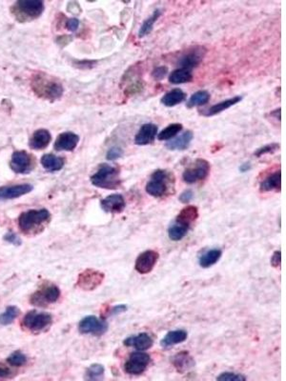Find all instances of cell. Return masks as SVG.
<instances>
[{
  "label": "cell",
  "instance_id": "cell-29",
  "mask_svg": "<svg viewBox=\"0 0 286 381\" xmlns=\"http://www.w3.org/2000/svg\"><path fill=\"white\" fill-rule=\"evenodd\" d=\"M169 82L172 84H184L193 80V74L191 71L186 69H176L169 74Z\"/></svg>",
  "mask_w": 286,
  "mask_h": 381
},
{
  "label": "cell",
  "instance_id": "cell-38",
  "mask_svg": "<svg viewBox=\"0 0 286 381\" xmlns=\"http://www.w3.org/2000/svg\"><path fill=\"white\" fill-rule=\"evenodd\" d=\"M246 377L244 375L233 372H224L217 377V380L219 381H244Z\"/></svg>",
  "mask_w": 286,
  "mask_h": 381
},
{
  "label": "cell",
  "instance_id": "cell-40",
  "mask_svg": "<svg viewBox=\"0 0 286 381\" xmlns=\"http://www.w3.org/2000/svg\"><path fill=\"white\" fill-rule=\"evenodd\" d=\"M122 155H123V151L120 147H118V146L112 147L111 149H109L107 151V160H111V161L117 160V159L121 158Z\"/></svg>",
  "mask_w": 286,
  "mask_h": 381
},
{
  "label": "cell",
  "instance_id": "cell-16",
  "mask_svg": "<svg viewBox=\"0 0 286 381\" xmlns=\"http://www.w3.org/2000/svg\"><path fill=\"white\" fill-rule=\"evenodd\" d=\"M158 126L153 123L143 124L135 137V144L139 146L151 144L158 135Z\"/></svg>",
  "mask_w": 286,
  "mask_h": 381
},
{
  "label": "cell",
  "instance_id": "cell-30",
  "mask_svg": "<svg viewBox=\"0 0 286 381\" xmlns=\"http://www.w3.org/2000/svg\"><path fill=\"white\" fill-rule=\"evenodd\" d=\"M199 217V209L196 206H187L184 209L180 211L179 216L177 217V220L182 223L191 226L194 221L197 220Z\"/></svg>",
  "mask_w": 286,
  "mask_h": 381
},
{
  "label": "cell",
  "instance_id": "cell-19",
  "mask_svg": "<svg viewBox=\"0 0 286 381\" xmlns=\"http://www.w3.org/2000/svg\"><path fill=\"white\" fill-rule=\"evenodd\" d=\"M33 187L30 184L13 185V186H5L0 188V200L13 199L17 197H22L28 193L32 192Z\"/></svg>",
  "mask_w": 286,
  "mask_h": 381
},
{
  "label": "cell",
  "instance_id": "cell-50",
  "mask_svg": "<svg viewBox=\"0 0 286 381\" xmlns=\"http://www.w3.org/2000/svg\"><path fill=\"white\" fill-rule=\"evenodd\" d=\"M250 169H251V164L249 162H246V163L241 165L240 167V171L241 173H245V172L249 171Z\"/></svg>",
  "mask_w": 286,
  "mask_h": 381
},
{
  "label": "cell",
  "instance_id": "cell-34",
  "mask_svg": "<svg viewBox=\"0 0 286 381\" xmlns=\"http://www.w3.org/2000/svg\"><path fill=\"white\" fill-rule=\"evenodd\" d=\"M210 100V93L207 91H199L195 92L193 96L188 99L187 101V108H193V107H200L207 104Z\"/></svg>",
  "mask_w": 286,
  "mask_h": 381
},
{
  "label": "cell",
  "instance_id": "cell-14",
  "mask_svg": "<svg viewBox=\"0 0 286 381\" xmlns=\"http://www.w3.org/2000/svg\"><path fill=\"white\" fill-rule=\"evenodd\" d=\"M32 157L25 151H14L12 156L10 167L16 174H28L33 169Z\"/></svg>",
  "mask_w": 286,
  "mask_h": 381
},
{
  "label": "cell",
  "instance_id": "cell-23",
  "mask_svg": "<svg viewBox=\"0 0 286 381\" xmlns=\"http://www.w3.org/2000/svg\"><path fill=\"white\" fill-rule=\"evenodd\" d=\"M241 99H242V97H240V96L234 97V98H231V99H225V100L221 101L220 103L210 107L205 112H201V113L203 116H205V117H213V116L219 115L220 112H224V111H226L228 109H230L231 107H233L237 103L240 102Z\"/></svg>",
  "mask_w": 286,
  "mask_h": 381
},
{
  "label": "cell",
  "instance_id": "cell-22",
  "mask_svg": "<svg viewBox=\"0 0 286 381\" xmlns=\"http://www.w3.org/2000/svg\"><path fill=\"white\" fill-rule=\"evenodd\" d=\"M171 361L178 372L184 373L195 366V360L188 352H180L172 357Z\"/></svg>",
  "mask_w": 286,
  "mask_h": 381
},
{
  "label": "cell",
  "instance_id": "cell-2",
  "mask_svg": "<svg viewBox=\"0 0 286 381\" xmlns=\"http://www.w3.org/2000/svg\"><path fill=\"white\" fill-rule=\"evenodd\" d=\"M50 213L46 209L30 210L22 213L18 218V225L23 233L27 235L37 234L40 229L50 220Z\"/></svg>",
  "mask_w": 286,
  "mask_h": 381
},
{
  "label": "cell",
  "instance_id": "cell-10",
  "mask_svg": "<svg viewBox=\"0 0 286 381\" xmlns=\"http://www.w3.org/2000/svg\"><path fill=\"white\" fill-rule=\"evenodd\" d=\"M104 279V274L100 271L87 269L82 272L78 278V287L84 291L97 289Z\"/></svg>",
  "mask_w": 286,
  "mask_h": 381
},
{
  "label": "cell",
  "instance_id": "cell-20",
  "mask_svg": "<svg viewBox=\"0 0 286 381\" xmlns=\"http://www.w3.org/2000/svg\"><path fill=\"white\" fill-rule=\"evenodd\" d=\"M194 138L192 131H184L180 137L171 139L167 142L165 147L170 151H184L189 148Z\"/></svg>",
  "mask_w": 286,
  "mask_h": 381
},
{
  "label": "cell",
  "instance_id": "cell-17",
  "mask_svg": "<svg viewBox=\"0 0 286 381\" xmlns=\"http://www.w3.org/2000/svg\"><path fill=\"white\" fill-rule=\"evenodd\" d=\"M80 137L72 131H66L60 135L55 142L54 149L56 151H73L79 144Z\"/></svg>",
  "mask_w": 286,
  "mask_h": 381
},
{
  "label": "cell",
  "instance_id": "cell-47",
  "mask_svg": "<svg viewBox=\"0 0 286 381\" xmlns=\"http://www.w3.org/2000/svg\"><path fill=\"white\" fill-rule=\"evenodd\" d=\"M80 26V21L77 18H70L67 21L66 28L71 32H75Z\"/></svg>",
  "mask_w": 286,
  "mask_h": 381
},
{
  "label": "cell",
  "instance_id": "cell-6",
  "mask_svg": "<svg viewBox=\"0 0 286 381\" xmlns=\"http://www.w3.org/2000/svg\"><path fill=\"white\" fill-rule=\"evenodd\" d=\"M210 168L211 167L209 162L205 159L203 158L196 159V161L191 165V167L187 168L182 174V179L188 184H194L198 181L204 180L210 173Z\"/></svg>",
  "mask_w": 286,
  "mask_h": 381
},
{
  "label": "cell",
  "instance_id": "cell-3",
  "mask_svg": "<svg viewBox=\"0 0 286 381\" xmlns=\"http://www.w3.org/2000/svg\"><path fill=\"white\" fill-rule=\"evenodd\" d=\"M91 182L98 188L118 189L121 184L120 169L112 165L101 164L97 173L91 177Z\"/></svg>",
  "mask_w": 286,
  "mask_h": 381
},
{
  "label": "cell",
  "instance_id": "cell-26",
  "mask_svg": "<svg viewBox=\"0 0 286 381\" xmlns=\"http://www.w3.org/2000/svg\"><path fill=\"white\" fill-rule=\"evenodd\" d=\"M187 334L186 331L184 330H176V331H171L169 332L166 335L162 338V340L160 341V344L162 347H170V346H174V345H177V344H180L181 342L185 341L187 339Z\"/></svg>",
  "mask_w": 286,
  "mask_h": 381
},
{
  "label": "cell",
  "instance_id": "cell-15",
  "mask_svg": "<svg viewBox=\"0 0 286 381\" xmlns=\"http://www.w3.org/2000/svg\"><path fill=\"white\" fill-rule=\"evenodd\" d=\"M100 206L102 210L106 213L112 214H120L124 210L126 202L124 197L120 194H113L105 197L100 201Z\"/></svg>",
  "mask_w": 286,
  "mask_h": 381
},
{
  "label": "cell",
  "instance_id": "cell-37",
  "mask_svg": "<svg viewBox=\"0 0 286 381\" xmlns=\"http://www.w3.org/2000/svg\"><path fill=\"white\" fill-rule=\"evenodd\" d=\"M7 360L11 366L20 367V366H23L24 364H26L27 357L26 355H23L21 352L17 351V352H14L12 355H10Z\"/></svg>",
  "mask_w": 286,
  "mask_h": 381
},
{
  "label": "cell",
  "instance_id": "cell-18",
  "mask_svg": "<svg viewBox=\"0 0 286 381\" xmlns=\"http://www.w3.org/2000/svg\"><path fill=\"white\" fill-rule=\"evenodd\" d=\"M153 338L147 333H140L139 335L127 337L123 344L127 347H133L138 351H146L153 346Z\"/></svg>",
  "mask_w": 286,
  "mask_h": 381
},
{
  "label": "cell",
  "instance_id": "cell-45",
  "mask_svg": "<svg viewBox=\"0 0 286 381\" xmlns=\"http://www.w3.org/2000/svg\"><path fill=\"white\" fill-rule=\"evenodd\" d=\"M4 239L10 242V243L13 244V245H20L21 244V240H20V237H17L15 234H13L12 232L8 233L7 235H5Z\"/></svg>",
  "mask_w": 286,
  "mask_h": 381
},
{
  "label": "cell",
  "instance_id": "cell-49",
  "mask_svg": "<svg viewBox=\"0 0 286 381\" xmlns=\"http://www.w3.org/2000/svg\"><path fill=\"white\" fill-rule=\"evenodd\" d=\"M280 112H281V109H280V108H278V109L274 110L273 112H270V115H271L272 117H274V118H277L278 120L280 121V117H281V113H280Z\"/></svg>",
  "mask_w": 286,
  "mask_h": 381
},
{
  "label": "cell",
  "instance_id": "cell-41",
  "mask_svg": "<svg viewBox=\"0 0 286 381\" xmlns=\"http://www.w3.org/2000/svg\"><path fill=\"white\" fill-rule=\"evenodd\" d=\"M168 74V69L165 66H160V67H156L152 72V77L156 80L160 81L162 79H165Z\"/></svg>",
  "mask_w": 286,
  "mask_h": 381
},
{
  "label": "cell",
  "instance_id": "cell-36",
  "mask_svg": "<svg viewBox=\"0 0 286 381\" xmlns=\"http://www.w3.org/2000/svg\"><path fill=\"white\" fill-rule=\"evenodd\" d=\"M104 367L101 364H93L86 371V378L89 380H99L103 377Z\"/></svg>",
  "mask_w": 286,
  "mask_h": 381
},
{
  "label": "cell",
  "instance_id": "cell-11",
  "mask_svg": "<svg viewBox=\"0 0 286 381\" xmlns=\"http://www.w3.org/2000/svg\"><path fill=\"white\" fill-rule=\"evenodd\" d=\"M79 329L81 334L101 335L106 333L108 330V324L105 320L100 319L97 316H89L84 317L80 322Z\"/></svg>",
  "mask_w": 286,
  "mask_h": 381
},
{
  "label": "cell",
  "instance_id": "cell-33",
  "mask_svg": "<svg viewBox=\"0 0 286 381\" xmlns=\"http://www.w3.org/2000/svg\"><path fill=\"white\" fill-rule=\"evenodd\" d=\"M183 126L180 123H173L169 126L165 127L162 131H160L158 135V138L160 141H165V140H171L175 137H177L180 131H182Z\"/></svg>",
  "mask_w": 286,
  "mask_h": 381
},
{
  "label": "cell",
  "instance_id": "cell-8",
  "mask_svg": "<svg viewBox=\"0 0 286 381\" xmlns=\"http://www.w3.org/2000/svg\"><path fill=\"white\" fill-rule=\"evenodd\" d=\"M60 289L55 285L48 284L42 286L31 296L30 302L34 306L45 307L49 304L55 302L60 298Z\"/></svg>",
  "mask_w": 286,
  "mask_h": 381
},
{
  "label": "cell",
  "instance_id": "cell-31",
  "mask_svg": "<svg viewBox=\"0 0 286 381\" xmlns=\"http://www.w3.org/2000/svg\"><path fill=\"white\" fill-rule=\"evenodd\" d=\"M222 255V252L220 249H211L207 251L202 256H200V265L202 268H209L213 266L214 264L218 262L220 260V257Z\"/></svg>",
  "mask_w": 286,
  "mask_h": 381
},
{
  "label": "cell",
  "instance_id": "cell-1",
  "mask_svg": "<svg viewBox=\"0 0 286 381\" xmlns=\"http://www.w3.org/2000/svg\"><path fill=\"white\" fill-rule=\"evenodd\" d=\"M31 87L33 92L40 99L56 100L63 94V87L58 80L45 73H37L33 75Z\"/></svg>",
  "mask_w": 286,
  "mask_h": 381
},
{
  "label": "cell",
  "instance_id": "cell-9",
  "mask_svg": "<svg viewBox=\"0 0 286 381\" xmlns=\"http://www.w3.org/2000/svg\"><path fill=\"white\" fill-rule=\"evenodd\" d=\"M150 361L151 357L146 353L141 351L134 352L124 364V371L129 375H141L145 372Z\"/></svg>",
  "mask_w": 286,
  "mask_h": 381
},
{
  "label": "cell",
  "instance_id": "cell-35",
  "mask_svg": "<svg viewBox=\"0 0 286 381\" xmlns=\"http://www.w3.org/2000/svg\"><path fill=\"white\" fill-rule=\"evenodd\" d=\"M20 310L14 306H10L7 308L6 311L0 315V324L2 325H9L18 316Z\"/></svg>",
  "mask_w": 286,
  "mask_h": 381
},
{
  "label": "cell",
  "instance_id": "cell-48",
  "mask_svg": "<svg viewBox=\"0 0 286 381\" xmlns=\"http://www.w3.org/2000/svg\"><path fill=\"white\" fill-rule=\"evenodd\" d=\"M127 311L126 305H118V306H115L113 309L111 310L110 312V315L113 316V315H119L121 313H124Z\"/></svg>",
  "mask_w": 286,
  "mask_h": 381
},
{
  "label": "cell",
  "instance_id": "cell-24",
  "mask_svg": "<svg viewBox=\"0 0 286 381\" xmlns=\"http://www.w3.org/2000/svg\"><path fill=\"white\" fill-rule=\"evenodd\" d=\"M280 190H281V172L280 170L270 174L260 183V190L262 192H270V190L280 192Z\"/></svg>",
  "mask_w": 286,
  "mask_h": 381
},
{
  "label": "cell",
  "instance_id": "cell-21",
  "mask_svg": "<svg viewBox=\"0 0 286 381\" xmlns=\"http://www.w3.org/2000/svg\"><path fill=\"white\" fill-rule=\"evenodd\" d=\"M51 139H52V137L49 131H47L45 129H40L33 132L32 138H30L29 145L32 149H34V150H42V149H45L49 145V143L51 142Z\"/></svg>",
  "mask_w": 286,
  "mask_h": 381
},
{
  "label": "cell",
  "instance_id": "cell-39",
  "mask_svg": "<svg viewBox=\"0 0 286 381\" xmlns=\"http://www.w3.org/2000/svg\"><path fill=\"white\" fill-rule=\"evenodd\" d=\"M280 149V144L278 143H272V144L264 145L263 147H261L260 149H258L257 151L254 153V156L256 158H260L264 155L267 154H273L274 151H277Z\"/></svg>",
  "mask_w": 286,
  "mask_h": 381
},
{
  "label": "cell",
  "instance_id": "cell-27",
  "mask_svg": "<svg viewBox=\"0 0 286 381\" xmlns=\"http://www.w3.org/2000/svg\"><path fill=\"white\" fill-rule=\"evenodd\" d=\"M190 229V226L178 221L177 219L168 228V236L173 241H180L185 237Z\"/></svg>",
  "mask_w": 286,
  "mask_h": 381
},
{
  "label": "cell",
  "instance_id": "cell-25",
  "mask_svg": "<svg viewBox=\"0 0 286 381\" xmlns=\"http://www.w3.org/2000/svg\"><path fill=\"white\" fill-rule=\"evenodd\" d=\"M186 100V93L180 89H174L161 98V103L166 107H174Z\"/></svg>",
  "mask_w": 286,
  "mask_h": 381
},
{
  "label": "cell",
  "instance_id": "cell-5",
  "mask_svg": "<svg viewBox=\"0 0 286 381\" xmlns=\"http://www.w3.org/2000/svg\"><path fill=\"white\" fill-rule=\"evenodd\" d=\"M169 173L165 170H157L146 185L147 194L154 197H164L169 190Z\"/></svg>",
  "mask_w": 286,
  "mask_h": 381
},
{
  "label": "cell",
  "instance_id": "cell-42",
  "mask_svg": "<svg viewBox=\"0 0 286 381\" xmlns=\"http://www.w3.org/2000/svg\"><path fill=\"white\" fill-rule=\"evenodd\" d=\"M142 89H143V83L138 81V82H135L133 84H131L125 90V94L126 96H132L134 93L140 92Z\"/></svg>",
  "mask_w": 286,
  "mask_h": 381
},
{
  "label": "cell",
  "instance_id": "cell-28",
  "mask_svg": "<svg viewBox=\"0 0 286 381\" xmlns=\"http://www.w3.org/2000/svg\"><path fill=\"white\" fill-rule=\"evenodd\" d=\"M41 164L50 172L60 171L64 166V159L54 155H44L41 158Z\"/></svg>",
  "mask_w": 286,
  "mask_h": 381
},
{
  "label": "cell",
  "instance_id": "cell-4",
  "mask_svg": "<svg viewBox=\"0 0 286 381\" xmlns=\"http://www.w3.org/2000/svg\"><path fill=\"white\" fill-rule=\"evenodd\" d=\"M12 13L21 23L40 17L44 11V4L40 0H20L12 6Z\"/></svg>",
  "mask_w": 286,
  "mask_h": 381
},
{
  "label": "cell",
  "instance_id": "cell-43",
  "mask_svg": "<svg viewBox=\"0 0 286 381\" xmlns=\"http://www.w3.org/2000/svg\"><path fill=\"white\" fill-rule=\"evenodd\" d=\"M14 375V372L12 371V369L9 368L6 365L0 363V378H8L12 377Z\"/></svg>",
  "mask_w": 286,
  "mask_h": 381
},
{
  "label": "cell",
  "instance_id": "cell-44",
  "mask_svg": "<svg viewBox=\"0 0 286 381\" xmlns=\"http://www.w3.org/2000/svg\"><path fill=\"white\" fill-rule=\"evenodd\" d=\"M193 190H184V192L180 195V197H179V200H180L181 203L187 204L189 203V202L193 199Z\"/></svg>",
  "mask_w": 286,
  "mask_h": 381
},
{
  "label": "cell",
  "instance_id": "cell-32",
  "mask_svg": "<svg viewBox=\"0 0 286 381\" xmlns=\"http://www.w3.org/2000/svg\"><path fill=\"white\" fill-rule=\"evenodd\" d=\"M160 15H161V12H160L159 9H157V10H155V12L151 14V16H150L149 18H147V20L142 23V25L140 27V31H139V36H140V39L146 36V35H148L149 33L152 32L154 25H155V23L157 22V20L160 18Z\"/></svg>",
  "mask_w": 286,
  "mask_h": 381
},
{
  "label": "cell",
  "instance_id": "cell-46",
  "mask_svg": "<svg viewBox=\"0 0 286 381\" xmlns=\"http://www.w3.org/2000/svg\"><path fill=\"white\" fill-rule=\"evenodd\" d=\"M280 264H281V253L280 251H276L271 257V265L275 268H278L280 267Z\"/></svg>",
  "mask_w": 286,
  "mask_h": 381
},
{
  "label": "cell",
  "instance_id": "cell-13",
  "mask_svg": "<svg viewBox=\"0 0 286 381\" xmlns=\"http://www.w3.org/2000/svg\"><path fill=\"white\" fill-rule=\"evenodd\" d=\"M159 258L160 255L158 252L154 250L145 251L138 256L135 264V269L141 275L149 274L156 266Z\"/></svg>",
  "mask_w": 286,
  "mask_h": 381
},
{
  "label": "cell",
  "instance_id": "cell-7",
  "mask_svg": "<svg viewBox=\"0 0 286 381\" xmlns=\"http://www.w3.org/2000/svg\"><path fill=\"white\" fill-rule=\"evenodd\" d=\"M53 321L52 316L46 314V313H39L35 311L28 312L22 321V325L24 328L33 332L37 333L44 331L45 329L48 328Z\"/></svg>",
  "mask_w": 286,
  "mask_h": 381
},
{
  "label": "cell",
  "instance_id": "cell-12",
  "mask_svg": "<svg viewBox=\"0 0 286 381\" xmlns=\"http://www.w3.org/2000/svg\"><path fill=\"white\" fill-rule=\"evenodd\" d=\"M205 50L202 47H194L183 53L178 60V66L181 69H186L191 71L194 68L200 64L203 60Z\"/></svg>",
  "mask_w": 286,
  "mask_h": 381
}]
</instances>
